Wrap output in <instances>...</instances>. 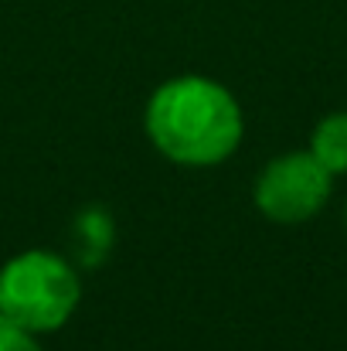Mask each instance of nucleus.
Segmentation results:
<instances>
[{"label": "nucleus", "instance_id": "39448f33", "mask_svg": "<svg viewBox=\"0 0 347 351\" xmlns=\"http://www.w3.org/2000/svg\"><path fill=\"white\" fill-rule=\"evenodd\" d=\"M310 154L331 174H347V113H331L313 126Z\"/></svg>", "mask_w": 347, "mask_h": 351}, {"label": "nucleus", "instance_id": "423d86ee", "mask_svg": "<svg viewBox=\"0 0 347 351\" xmlns=\"http://www.w3.org/2000/svg\"><path fill=\"white\" fill-rule=\"evenodd\" d=\"M0 351H41V345L34 341V335L27 328H21L0 314Z\"/></svg>", "mask_w": 347, "mask_h": 351}, {"label": "nucleus", "instance_id": "7ed1b4c3", "mask_svg": "<svg viewBox=\"0 0 347 351\" xmlns=\"http://www.w3.org/2000/svg\"><path fill=\"white\" fill-rule=\"evenodd\" d=\"M331 178L334 174L310 150L283 154L269 160L262 174L255 178V205L272 222H283V226L307 222L327 205L331 184H334Z\"/></svg>", "mask_w": 347, "mask_h": 351}, {"label": "nucleus", "instance_id": "f03ea898", "mask_svg": "<svg viewBox=\"0 0 347 351\" xmlns=\"http://www.w3.org/2000/svg\"><path fill=\"white\" fill-rule=\"evenodd\" d=\"M82 283L68 259L48 249H27L0 269V314L31 335L58 331L79 307Z\"/></svg>", "mask_w": 347, "mask_h": 351}, {"label": "nucleus", "instance_id": "f257e3e1", "mask_svg": "<svg viewBox=\"0 0 347 351\" xmlns=\"http://www.w3.org/2000/svg\"><path fill=\"white\" fill-rule=\"evenodd\" d=\"M146 136L174 164L211 167L229 160L242 143L245 119L229 89L205 75L164 82L146 103Z\"/></svg>", "mask_w": 347, "mask_h": 351}, {"label": "nucleus", "instance_id": "20e7f679", "mask_svg": "<svg viewBox=\"0 0 347 351\" xmlns=\"http://www.w3.org/2000/svg\"><path fill=\"white\" fill-rule=\"evenodd\" d=\"M113 239H116V226H113V215L103 208V205H89L75 215L72 222V256L79 266H99L110 249H113Z\"/></svg>", "mask_w": 347, "mask_h": 351}]
</instances>
